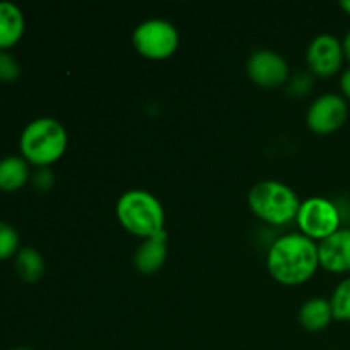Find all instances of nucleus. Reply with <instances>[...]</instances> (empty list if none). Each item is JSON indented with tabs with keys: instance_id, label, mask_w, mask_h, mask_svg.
I'll return each instance as SVG.
<instances>
[{
	"instance_id": "obj_23",
	"label": "nucleus",
	"mask_w": 350,
	"mask_h": 350,
	"mask_svg": "<svg viewBox=\"0 0 350 350\" xmlns=\"http://www.w3.org/2000/svg\"><path fill=\"white\" fill-rule=\"evenodd\" d=\"M340 7L345 10V12L350 14V0H344V2H340Z\"/></svg>"
},
{
	"instance_id": "obj_10",
	"label": "nucleus",
	"mask_w": 350,
	"mask_h": 350,
	"mask_svg": "<svg viewBox=\"0 0 350 350\" xmlns=\"http://www.w3.org/2000/svg\"><path fill=\"white\" fill-rule=\"evenodd\" d=\"M320 267L332 273L350 270V229L340 228L337 232L318 243Z\"/></svg>"
},
{
	"instance_id": "obj_6",
	"label": "nucleus",
	"mask_w": 350,
	"mask_h": 350,
	"mask_svg": "<svg viewBox=\"0 0 350 350\" xmlns=\"http://www.w3.org/2000/svg\"><path fill=\"white\" fill-rule=\"evenodd\" d=\"M296 222L301 234L313 241H323L340 229L342 214L337 204L325 197H310L301 202Z\"/></svg>"
},
{
	"instance_id": "obj_11",
	"label": "nucleus",
	"mask_w": 350,
	"mask_h": 350,
	"mask_svg": "<svg viewBox=\"0 0 350 350\" xmlns=\"http://www.w3.org/2000/svg\"><path fill=\"white\" fill-rule=\"evenodd\" d=\"M167 258V236L166 232L154 236V238L144 239L133 255V263L140 273L157 272L164 265Z\"/></svg>"
},
{
	"instance_id": "obj_24",
	"label": "nucleus",
	"mask_w": 350,
	"mask_h": 350,
	"mask_svg": "<svg viewBox=\"0 0 350 350\" xmlns=\"http://www.w3.org/2000/svg\"><path fill=\"white\" fill-rule=\"evenodd\" d=\"M14 350H33V349H27V347H19V349H14Z\"/></svg>"
},
{
	"instance_id": "obj_12",
	"label": "nucleus",
	"mask_w": 350,
	"mask_h": 350,
	"mask_svg": "<svg viewBox=\"0 0 350 350\" xmlns=\"http://www.w3.org/2000/svg\"><path fill=\"white\" fill-rule=\"evenodd\" d=\"M26 29L24 14L16 3L0 0V50L9 51L16 46Z\"/></svg>"
},
{
	"instance_id": "obj_8",
	"label": "nucleus",
	"mask_w": 350,
	"mask_h": 350,
	"mask_svg": "<svg viewBox=\"0 0 350 350\" xmlns=\"http://www.w3.org/2000/svg\"><path fill=\"white\" fill-rule=\"evenodd\" d=\"M344 46L337 36L330 33H321L311 40L306 50L308 67L320 77H330L342 68L344 64Z\"/></svg>"
},
{
	"instance_id": "obj_5",
	"label": "nucleus",
	"mask_w": 350,
	"mask_h": 350,
	"mask_svg": "<svg viewBox=\"0 0 350 350\" xmlns=\"http://www.w3.org/2000/svg\"><path fill=\"white\" fill-rule=\"evenodd\" d=\"M135 50L149 60H164L170 58L180 46V33L170 21L147 19L135 27L132 34Z\"/></svg>"
},
{
	"instance_id": "obj_19",
	"label": "nucleus",
	"mask_w": 350,
	"mask_h": 350,
	"mask_svg": "<svg viewBox=\"0 0 350 350\" xmlns=\"http://www.w3.org/2000/svg\"><path fill=\"white\" fill-rule=\"evenodd\" d=\"M34 188L40 191H48L53 185V173H51L50 167H38L36 173L31 176Z\"/></svg>"
},
{
	"instance_id": "obj_18",
	"label": "nucleus",
	"mask_w": 350,
	"mask_h": 350,
	"mask_svg": "<svg viewBox=\"0 0 350 350\" xmlns=\"http://www.w3.org/2000/svg\"><path fill=\"white\" fill-rule=\"evenodd\" d=\"M21 75V64L9 51L0 50V82H16Z\"/></svg>"
},
{
	"instance_id": "obj_16",
	"label": "nucleus",
	"mask_w": 350,
	"mask_h": 350,
	"mask_svg": "<svg viewBox=\"0 0 350 350\" xmlns=\"http://www.w3.org/2000/svg\"><path fill=\"white\" fill-rule=\"evenodd\" d=\"M334 320L350 321V275L338 282L330 297Z\"/></svg>"
},
{
	"instance_id": "obj_3",
	"label": "nucleus",
	"mask_w": 350,
	"mask_h": 350,
	"mask_svg": "<svg viewBox=\"0 0 350 350\" xmlns=\"http://www.w3.org/2000/svg\"><path fill=\"white\" fill-rule=\"evenodd\" d=\"M116 217L120 224L142 239L164 232V207L157 197L147 190H129L116 202Z\"/></svg>"
},
{
	"instance_id": "obj_22",
	"label": "nucleus",
	"mask_w": 350,
	"mask_h": 350,
	"mask_svg": "<svg viewBox=\"0 0 350 350\" xmlns=\"http://www.w3.org/2000/svg\"><path fill=\"white\" fill-rule=\"evenodd\" d=\"M342 46H344V53H345V58L350 62V29L347 31V34L344 36V40H342Z\"/></svg>"
},
{
	"instance_id": "obj_1",
	"label": "nucleus",
	"mask_w": 350,
	"mask_h": 350,
	"mask_svg": "<svg viewBox=\"0 0 350 350\" xmlns=\"http://www.w3.org/2000/svg\"><path fill=\"white\" fill-rule=\"evenodd\" d=\"M320 267L317 241L301 232L279 236L267 253V269L270 275L286 286H297L317 273Z\"/></svg>"
},
{
	"instance_id": "obj_20",
	"label": "nucleus",
	"mask_w": 350,
	"mask_h": 350,
	"mask_svg": "<svg viewBox=\"0 0 350 350\" xmlns=\"http://www.w3.org/2000/svg\"><path fill=\"white\" fill-rule=\"evenodd\" d=\"M311 84H313V81H311L310 75L306 74L296 75V77L293 79V82H291V91H293L296 96L306 94V92L311 89Z\"/></svg>"
},
{
	"instance_id": "obj_17",
	"label": "nucleus",
	"mask_w": 350,
	"mask_h": 350,
	"mask_svg": "<svg viewBox=\"0 0 350 350\" xmlns=\"http://www.w3.org/2000/svg\"><path fill=\"white\" fill-rule=\"evenodd\" d=\"M19 250L21 238L17 229L7 222L0 221V262L16 256Z\"/></svg>"
},
{
	"instance_id": "obj_14",
	"label": "nucleus",
	"mask_w": 350,
	"mask_h": 350,
	"mask_svg": "<svg viewBox=\"0 0 350 350\" xmlns=\"http://www.w3.org/2000/svg\"><path fill=\"white\" fill-rule=\"evenodd\" d=\"M334 320L330 299L325 297H310L299 308V323L308 332H321Z\"/></svg>"
},
{
	"instance_id": "obj_4",
	"label": "nucleus",
	"mask_w": 350,
	"mask_h": 350,
	"mask_svg": "<svg viewBox=\"0 0 350 350\" xmlns=\"http://www.w3.org/2000/svg\"><path fill=\"white\" fill-rule=\"evenodd\" d=\"M248 204L258 219L272 226H284L296 221L301 200L289 185L277 180H263L253 185L248 193Z\"/></svg>"
},
{
	"instance_id": "obj_2",
	"label": "nucleus",
	"mask_w": 350,
	"mask_h": 350,
	"mask_svg": "<svg viewBox=\"0 0 350 350\" xmlns=\"http://www.w3.org/2000/svg\"><path fill=\"white\" fill-rule=\"evenodd\" d=\"M68 133L58 120L41 116L24 126L19 137L21 156L36 167H50L65 154Z\"/></svg>"
},
{
	"instance_id": "obj_13",
	"label": "nucleus",
	"mask_w": 350,
	"mask_h": 350,
	"mask_svg": "<svg viewBox=\"0 0 350 350\" xmlns=\"http://www.w3.org/2000/svg\"><path fill=\"white\" fill-rule=\"evenodd\" d=\"M31 164L23 156H7L0 159V190L12 193L31 180Z\"/></svg>"
},
{
	"instance_id": "obj_9",
	"label": "nucleus",
	"mask_w": 350,
	"mask_h": 350,
	"mask_svg": "<svg viewBox=\"0 0 350 350\" xmlns=\"http://www.w3.org/2000/svg\"><path fill=\"white\" fill-rule=\"evenodd\" d=\"M246 72L255 84L263 88H277L289 77V64L277 51L256 50L246 62Z\"/></svg>"
},
{
	"instance_id": "obj_15",
	"label": "nucleus",
	"mask_w": 350,
	"mask_h": 350,
	"mask_svg": "<svg viewBox=\"0 0 350 350\" xmlns=\"http://www.w3.org/2000/svg\"><path fill=\"white\" fill-rule=\"evenodd\" d=\"M16 272L24 282H38L44 275L43 255L33 246H23L14 256Z\"/></svg>"
},
{
	"instance_id": "obj_7",
	"label": "nucleus",
	"mask_w": 350,
	"mask_h": 350,
	"mask_svg": "<svg viewBox=\"0 0 350 350\" xmlns=\"http://www.w3.org/2000/svg\"><path fill=\"white\" fill-rule=\"evenodd\" d=\"M349 116V106L344 96L327 92L314 99L306 113V123L314 133L328 135L344 126Z\"/></svg>"
},
{
	"instance_id": "obj_21",
	"label": "nucleus",
	"mask_w": 350,
	"mask_h": 350,
	"mask_svg": "<svg viewBox=\"0 0 350 350\" xmlns=\"http://www.w3.org/2000/svg\"><path fill=\"white\" fill-rule=\"evenodd\" d=\"M340 89H342V94H344V98L350 99V67L347 68V70H344V74H342Z\"/></svg>"
}]
</instances>
